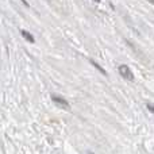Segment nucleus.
Returning a JSON list of instances; mask_svg holds the SVG:
<instances>
[{
    "label": "nucleus",
    "mask_w": 154,
    "mask_h": 154,
    "mask_svg": "<svg viewBox=\"0 0 154 154\" xmlns=\"http://www.w3.org/2000/svg\"><path fill=\"white\" fill-rule=\"evenodd\" d=\"M118 70H119L120 76H122L125 80H128V81H134V75H133L131 69L127 66V65H119Z\"/></svg>",
    "instance_id": "f257e3e1"
},
{
    "label": "nucleus",
    "mask_w": 154,
    "mask_h": 154,
    "mask_svg": "<svg viewBox=\"0 0 154 154\" xmlns=\"http://www.w3.org/2000/svg\"><path fill=\"white\" fill-rule=\"evenodd\" d=\"M51 100H53V103H56L57 106H60V107H64V108H69V103H68V100L66 99H64V97H61V96H56V95H53L51 96Z\"/></svg>",
    "instance_id": "f03ea898"
},
{
    "label": "nucleus",
    "mask_w": 154,
    "mask_h": 154,
    "mask_svg": "<svg viewBox=\"0 0 154 154\" xmlns=\"http://www.w3.org/2000/svg\"><path fill=\"white\" fill-rule=\"evenodd\" d=\"M20 34H22V37H23L24 39H27V41H29V42H31V43H34V42H35L34 37H32V35L30 34L29 31H26V30H22V31H20Z\"/></svg>",
    "instance_id": "7ed1b4c3"
},
{
    "label": "nucleus",
    "mask_w": 154,
    "mask_h": 154,
    "mask_svg": "<svg viewBox=\"0 0 154 154\" xmlns=\"http://www.w3.org/2000/svg\"><path fill=\"white\" fill-rule=\"evenodd\" d=\"M91 64H92L93 66H95L96 69H97V70H99V72H100V73H103L104 76H107V72H106V70H104L103 68H101L100 65H99V64H97V62H96V61H93V60H91Z\"/></svg>",
    "instance_id": "20e7f679"
},
{
    "label": "nucleus",
    "mask_w": 154,
    "mask_h": 154,
    "mask_svg": "<svg viewBox=\"0 0 154 154\" xmlns=\"http://www.w3.org/2000/svg\"><path fill=\"white\" fill-rule=\"evenodd\" d=\"M20 2H22V3H23V4H24V5H26V7H29V3H27V2H26V0H20Z\"/></svg>",
    "instance_id": "39448f33"
},
{
    "label": "nucleus",
    "mask_w": 154,
    "mask_h": 154,
    "mask_svg": "<svg viewBox=\"0 0 154 154\" xmlns=\"http://www.w3.org/2000/svg\"><path fill=\"white\" fill-rule=\"evenodd\" d=\"M147 107H149V109L153 112V106H152V104H149V106H147Z\"/></svg>",
    "instance_id": "423d86ee"
},
{
    "label": "nucleus",
    "mask_w": 154,
    "mask_h": 154,
    "mask_svg": "<svg viewBox=\"0 0 154 154\" xmlns=\"http://www.w3.org/2000/svg\"><path fill=\"white\" fill-rule=\"evenodd\" d=\"M95 2H96V3H100V0H95Z\"/></svg>",
    "instance_id": "0eeeda50"
},
{
    "label": "nucleus",
    "mask_w": 154,
    "mask_h": 154,
    "mask_svg": "<svg viewBox=\"0 0 154 154\" xmlns=\"http://www.w3.org/2000/svg\"><path fill=\"white\" fill-rule=\"evenodd\" d=\"M149 2H150V3H153V0H149Z\"/></svg>",
    "instance_id": "6e6552de"
}]
</instances>
